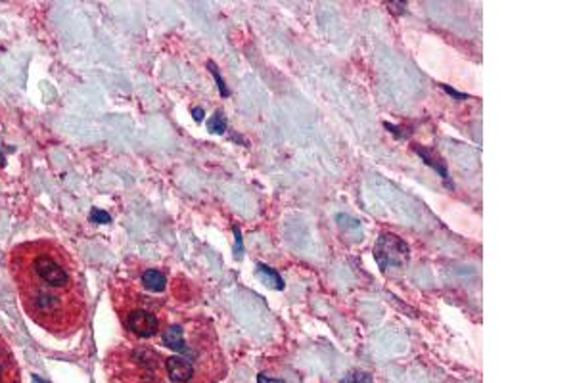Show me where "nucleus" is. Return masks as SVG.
Returning a JSON list of instances; mask_svg holds the SVG:
<instances>
[{
    "label": "nucleus",
    "mask_w": 575,
    "mask_h": 383,
    "mask_svg": "<svg viewBox=\"0 0 575 383\" xmlns=\"http://www.w3.org/2000/svg\"><path fill=\"white\" fill-rule=\"evenodd\" d=\"M10 273L27 316L54 335L79 330L86 316L85 295L73 257L50 239L19 244L10 253Z\"/></svg>",
    "instance_id": "1"
},
{
    "label": "nucleus",
    "mask_w": 575,
    "mask_h": 383,
    "mask_svg": "<svg viewBox=\"0 0 575 383\" xmlns=\"http://www.w3.org/2000/svg\"><path fill=\"white\" fill-rule=\"evenodd\" d=\"M374 259L378 263L380 273H387L391 266L399 268L405 266L411 259V249L407 242L393 234H380L378 242L374 246Z\"/></svg>",
    "instance_id": "2"
},
{
    "label": "nucleus",
    "mask_w": 575,
    "mask_h": 383,
    "mask_svg": "<svg viewBox=\"0 0 575 383\" xmlns=\"http://www.w3.org/2000/svg\"><path fill=\"white\" fill-rule=\"evenodd\" d=\"M125 326L129 328V332L137 337H154L157 330H159V322H157V316L154 313H150L148 308H142V306H137V308H130L129 315L125 316Z\"/></svg>",
    "instance_id": "3"
},
{
    "label": "nucleus",
    "mask_w": 575,
    "mask_h": 383,
    "mask_svg": "<svg viewBox=\"0 0 575 383\" xmlns=\"http://www.w3.org/2000/svg\"><path fill=\"white\" fill-rule=\"evenodd\" d=\"M165 370H167V375L173 383H188L194 377V366L184 355L182 357L173 355V357L167 358Z\"/></svg>",
    "instance_id": "4"
},
{
    "label": "nucleus",
    "mask_w": 575,
    "mask_h": 383,
    "mask_svg": "<svg viewBox=\"0 0 575 383\" xmlns=\"http://www.w3.org/2000/svg\"><path fill=\"white\" fill-rule=\"evenodd\" d=\"M0 383H19L16 362L2 341H0Z\"/></svg>",
    "instance_id": "5"
},
{
    "label": "nucleus",
    "mask_w": 575,
    "mask_h": 383,
    "mask_svg": "<svg viewBox=\"0 0 575 383\" xmlns=\"http://www.w3.org/2000/svg\"><path fill=\"white\" fill-rule=\"evenodd\" d=\"M164 343L169 349L177 351V353H188V345L184 340V328L181 324H173L167 328V332L164 333Z\"/></svg>",
    "instance_id": "6"
},
{
    "label": "nucleus",
    "mask_w": 575,
    "mask_h": 383,
    "mask_svg": "<svg viewBox=\"0 0 575 383\" xmlns=\"http://www.w3.org/2000/svg\"><path fill=\"white\" fill-rule=\"evenodd\" d=\"M255 268H257L259 280L263 282L265 286H269L271 290L282 291L284 288H286L284 278L278 274V271H275V268H271V266H266V264H263V263H259Z\"/></svg>",
    "instance_id": "7"
},
{
    "label": "nucleus",
    "mask_w": 575,
    "mask_h": 383,
    "mask_svg": "<svg viewBox=\"0 0 575 383\" xmlns=\"http://www.w3.org/2000/svg\"><path fill=\"white\" fill-rule=\"evenodd\" d=\"M140 280H142V286H144L148 291L162 293V291H165V288H167V278H165V274L155 271V268L144 271L142 276H140Z\"/></svg>",
    "instance_id": "8"
},
{
    "label": "nucleus",
    "mask_w": 575,
    "mask_h": 383,
    "mask_svg": "<svg viewBox=\"0 0 575 383\" xmlns=\"http://www.w3.org/2000/svg\"><path fill=\"white\" fill-rule=\"evenodd\" d=\"M414 152L418 153L422 157V161L426 163V165H429L431 169L438 173L439 177H443V179L449 180V170H447V165L445 163L438 161L436 157H431V153L428 152V150H424V148H420V146H414Z\"/></svg>",
    "instance_id": "9"
},
{
    "label": "nucleus",
    "mask_w": 575,
    "mask_h": 383,
    "mask_svg": "<svg viewBox=\"0 0 575 383\" xmlns=\"http://www.w3.org/2000/svg\"><path fill=\"white\" fill-rule=\"evenodd\" d=\"M207 130H209L211 135H224V132H226V119H224V115L221 111L215 113L213 117L207 121Z\"/></svg>",
    "instance_id": "10"
},
{
    "label": "nucleus",
    "mask_w": 575,
    "mask_h": 383,
    "mask_svg": "<svg viewBox=\"0 0 575 383\" xmlns=\"http://www.w3.org/2000/svg\"><path fill=\"white\" fill-rule=\"evenodd\" d=\"M207 69L213 73V79H215V83H217V86H219V92H221V96H223V98H228V96H231V90H228L226 85H224L223 77H221V73H219V68L215 66L213 61H209V63H207Z\"/></svg>",
    "instance_id": "11"
},
{
    "label": "nucleus",
    "mask_w": 575,
    "mask_h": 383,
    "mask_svg": "<svg viewBox=\"0 0 575 383\" xmlns=\"http://www.w3.org/2000/svg\"><path fill=\"white\" fill-rule=\"evenodd\" d=\"M234 238H236V242H234V259L236 261H242V257H244V242H242V232L238 226H234Z\"/></svg>",
    "instance_id": "12"
},
{
    "label": "nucleus",
    "mask_w": 575,
    "mask_h": 383,
    "mask_svg": "<svg viewBox=\"0 0 575 383\" xmlns=\"http://www.w3.org/2000/svg\"><path fill=\"white\" fill-rule=\"evenodd\" d=\"M344 383H372V377L369 374H351L345 377Z\"/></svg>",
    "instance_id": "13"
},
{
    "label": "nucleus",
    "mask_w": 575,
    "mask_h": 383,
    "mask_svg": "<svg viewBox=\"0 0 575 383\" xmlns=\"http://www.w3.org/2000/svg\"><path fill=\"white\" fill-rule=\"evenodd\" d=\"M441 88H443V90H445V92L449 94V96H453V98H458V100H466V98H468L466 94L456 92L455 88H451V86H449V85H441Z\"/></svg>",
    "instance_id": "14"
},
{
    "label": "nucleus",
    "mask_w": 575,
    "mask_h": 383,
    "mask_svg": "<svg viewBox=\"0 0 575 383\" xmlns=\"http://www.w3.org/2000/svg\"><path fill=\"white\" fill-rule=\"evenodd\" d=\"M90 219L96 222H110V217H108V215L104 213V211H96V209L90 213Z\"/></svg>",
    "instance_id": "15"
},
{
    "label": "nucleus",
    "mask_w": 575,
    "mask_h": 383,
    "mask_svg": "<svg viewBox=\"0 0 575 383\" xmlns=\"http://www.w3.org/2000/svg\"><path fill=\"white\" fill-rule=\"evenodd\" d=\"M257 383H284L282 380H275V377H269L266 374H259L257 375Z\"/></svg>",
    "instance_id": "16"
},
{
    "label": "nucleus",
    "mask_w": 575,
    "mask_h": 383,
    "mask_svg": "<svg viewBox=\"0 0 575 383\" xmlns=\"http://www.w3.org/2000/svg\"><path fill=\"white\" fill-rule=\"evenodd\" d=\"M204 115H206V113H204V110H199V108H194V110H192V117L196 121L204 119Z\"/></svg>",
    "instance_id": "17"
},
{
    "label": "nucleus",
    "mask_w": 575,
    "mask_h": 383,
    "mask_svg": "<svg viewBox=\"0 0 575 383\" xmlns=\"http://www.w3.org/2000/svg\"><path fill=\"white\" fill-rule=\"evenodd\" d=\"M387 6H389V8L399 10V12H403V10H405V4H387Z\"/></svg>",
    "instance_id": "18"
},
{
    "label": "nucleus",
    "mask_w": 575,
    "mask_h": 383,
    "mask_svg": "<svg viewBox=\"0 0 575 383\" xmlns=\"http://www.w3.org/2000/svg\"><path fill=\"white\" fill-rule=\"evenodd\" d=\"M0 161H2V159H0Z\"/></svg>",
    "instance_id": "19"
}]
</instances>
